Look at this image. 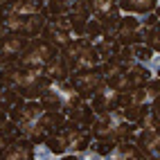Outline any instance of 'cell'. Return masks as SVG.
Wrapping results in <instances>:
<instances>
[{
  "label": "cell",
  "mask_w": 160,
  "mask_h": 160,
  "mask_svg": "<svg viewBox=\"0 0 160 160\" xmlns=\"http://www.w3.org/2000/svg\"><path fill=\"white\" fill-rule=\"evenodd\" d=\"M0 81H2V66H0Z\"/></svg>",
  "instance_id": "28"
},
{
  "label": "cell",
  "mask_w": 160,
  "mask_h": 160,
  "mask_svg": "<svg viewBox=\"0 0 160 160\" xmlns=\"http://www.w3.org/2000/svg\"><path fill=\"white\" fill-rule=\"evenodd\" d=\"M120 97H122L120 90H115V88L108 86V83H104L99 90H95V92L90 95L88 104H90V108L95 111V115H104V113H108V111L117 108Z\"/></svg>",
  "instance_id": "8"
},
{
  "label": "cell",
  "mask_w": 160,
  "mask_h": 160,
  "mask_svg": "<svg viewBox=\"0 0 160 160\" xmlns=\"http://www.w3.org/2000/svg\"><path fill=\"white\" fill-rule=\"evenodd\" d=\"M48 14H32V16H2V27L9 32V34H23V36H41L43 27L48 25Z\"/></svg>",
  "instance_id": "5"
},
{
  "label": "cell",
  "mask_w": 160,
  "mask_h": 160,
  "mask_svg": "<svg viewBox=\"0 0 160 160\" xmlns=\"http://www.w3.org/2000/svg\"><path fill=\"white\" fill-rule=\"evenodd\" d=\"M92 45H95V50H97L99 63H102V61H113V59H117V52H120V48H122V43H120L115 36H106V34L99 36Z\"/></svg>",
  "instance_id": "17"
},
{
  "label": "cell",
  "mask_w": 160,
  "mask_h": 160,
  "mask_svg": "<svg viewBox=\"0 0 160 160\" xmlns=\"http://www.w3.org/2000/svg\"><path fill=\"white\" fill-rule=\"evenodd\" d=\"M122 14H131V16H147L158 9V0H117Z\"/></svg>",
  "instance_id": "16"
},
{
  "label": "cell",
  "mask_w": 160,
  "mask_h": 160,
  "mask_svg": "<svg viewBox=\"0 0 160 160\" xmlns=\"http://www.w3.org/2000/svg\"><path fill=\"white\" fill-rule=\"evenodd\" d=\"M0 158H5V160H34L36 158V144L32 142L29 138L20 135L14 142L7 144V149L2 151Z\"/></svg>",
  "instance_id": "11"
},
{
  "label": "cell",
  "mask_w": 160,
  "mask_h": 160,
  "mask_svg": "<svg viewBox=\"0 0 160 160\" xmlns=\"http://www.w3.org/2000/svg\"><path fill=\"white\" fill-rule=\"evenodd\" d=\"M144 29L147 27L142 25L140 16L122 14L120 20H117V27H115V38L120 41L122 45H135V43H142Z\"/></svg>",
  "instance_id": "7"
},
{
  "label": "cell",
  "mask_w": 160,
  "mask_h": 160,
  "mask_svg": "<svg viewBox=\"0 0 160 160\" xmlns=\"http://www.w3.org/2000/svg\"><path fill=\"white\" fill-rule=\"evenodd\" d=\"M83 36H86L90 43H95L99 36H104V25H102V20L95 18V16H90V18L86 20V25H83Z\"/></svg>",
  "instance_id": "24"
},
{
  "label": "cell",
  "mask_w": 160,
  "mask_h": 160,
  "mask_svg": "<svg viewBox=\"0 0 160 160\" xmlns=\"http://www.w3.org/2000/svg\"><path fill=\"white\" fill-rule=\"evenodd\" d=\"M66 117L72 122V124H77V126H83V129H90V124L95 122V111L90 108V104H88V99H81L74 108H70L68 113H66Z\"/></svg>",
  "instance_id": "14"
},
{
  "label": "cell",
  "mask_w": 160,
  "mask_h": 160,
  "mask_svg": "<svg viewBox=\"0 0 160 160\" xmlns=\"http://www.w3.org/2000/svg\"><path fill=\"white\" fill-rule=\"evenodd\" d=\"M131 54H133V61L144 63L153 72H158V52H153L151 48H147L144 43H135V45H131Z\"/></svg>",
  "instance_id": "19"
},
{
  "label": "cell",
  "mask_w": 160,
  "mask_h": 160,
  "mask_svg": "<svg viewBox=\"0 0 160 160\" xmlns=\"http://www.w3.org/2000/svg\"><path fill=\"white\" fill-rule=\"evenodd\" d=\"M68 81H70V86L81 95V99H90V95H92L95 90H99L104 83H106L104 74L99 72L97 66H95V68H88V70L72 72L70 77H68Z\"/></svg>",
  "instance_id": "6"
},
{
  "label": "cell",
  "mask_w": 160,
  "mask_h": 160,
  "mask_svg": "<svg viewBox=\"0 0 160 160\" xmlns=\"http://www.w3.org/2000/svg\"><path fill=\"white\" fill-rule=\"evenodd\" d=\"M57 83V90H59V95H61V102H63V111H70V108H74L79 102H81V95L74 90L72 86H70V81L66 79V81H54Z\"/></svg>",
  "instance_id": "21"
},
{
  "label": "cell",
  "mask_w": 160,
  "mask_h": 160,
  "mask_svg": "<svg viewBox=\"0 0 160 160\" xmlns=\"http://www.w3.org/2000/svg\"><path fill=\"white\" fill-rule=\"evenodd\" d=\"M88 2H90V16L99 18V20L122 14L120 7H117V0H88Z\"/></svg>",
  "instance_id": "18"
},
{
  "label": "cell",
  "mask_w": 160,
  "mask_h": 160,
  "mask_svg": "<svg viewBox=\"0 0 160 160\" xmlns=\"http://www.w3.org/2000/svg\"><path fill=\"white\" fill-rule=\"evenodd\" d=\"M29 43V36L23 34H2L0 36V66L12 63L18 59V54L25 50V45Z\"/></svg>",
  "instance_id": "9"
},
{
  "label": "cell",
  "mask_w": 160,
  "mask_h": 160,
  "mask_svg": "<svg viewBox=\"0 0 160 160\" xmlns=\"http://www.w3.org/2000/svg\"><path fill=\"white\" fill-rule=\"evenodd\" d=\"M142 43L147 48H151L153 52H160V29L156 27H147L144 29V36H142Z\"/></svg>",
  "instance_id": "25"
},
{
  "label": "cell",
  "mask_w": 160,
  "mask_h": 160,
  "mask_svg": "<svg viewBox=\"0 0 160 160\" xmlns=\"http://www.w3.org/2000/svg\"><path fill=\"white\" fill-rule=\"evenodd\" d=\"M38 102H41V106H43V111H63V102H61V95L57 90V83H52V86L38 97Z\"/></svg>",
  "instance_id": "23"
},
{
  "label": "cell",
  "mask_w": 160,
  "mask_h": 160,
  "mask_svg": "<svg viewBox=\"0 0 160 160\" xmlns=\"http://www.w3.org/2000/svg\"><path fill=\"white\" fill-rule=\"evenodd\" d=\"M2 34H7V29L2 27V20H0V36H2Z\"/></svg>",
  "instance_id": "27"
},
{
  "label": "cell",
  "mask_w": 160,
  "mask_h": 160,
  "mask_svg": "<svg viewBox=\"0 0 160 160\" xmlns=\"http://www.w3.org/2000/svg\"><path fill=\"white\" fill-rule=\"evenodd\" d=\"M63 122H66V113L63 111H43L34 122H29L27 126L20 129V135L29 138L34 144H41V142H45Z\"/></svg>",
  "instance_id": "3"
},
{
  "label": "cell",
  "mask_w": 160,
  "mask_h": 160,
  "mask_svg": "<svg viewBox=\"0 0 160 160\" xmlns=\"http://www.w3.org/2000/svg\"><path fill=\"white\" fill-rule=\"evenodd\" d=\"M7 144H9V138L2 135V131H0V156H2V151L7 149Z\"/></svg>",
  "instance_id": "26"
},
{
  "label": "cell",
  "mask_w": 160,
  "mask_h": 160,
  "mask_svg": "<svg viewBox=\"0 0 160 160\" xmlns=\"http://www.w3.org/2000/svg\"><path fill=\"white\" fill-rule=\"evenodd\" d=\"M88 131L92 135V140H124V138H131V133L135 131V124L126 122L122 113L113 108L108 113L95 117Z\"/></svg>",
  "instance_id": "1"
},
{
  "label": "cell",
  "mask_w": 160,
  "mask_h": 160,
  "mask_svg": "<svg viewBox=\"0 0 160 160\" xmlns=\"http://www.w3.org/2000/svg\"><path fill=\"white\" fill-rule=\"evenodd\" d=\"M20 102H25L23 97H20V92H18L16 88H12V86H7L5 81H0V111L9 113V111H12L16 104H20Z\"/></svg>",
  "instance_id": "22"
},
{
  "label": "cell",
  "mask_w": 160,
  "mask_h": 160,
  "mask_svg": "<svg viewBox=\"0 0 160 160\" xmlns=\"http://www.w3.org/2000/svg\"><path fill=\"white\" fill-rule=\"evenodd\" d=\"M129 140L138 144V149L142 151L144 158H158V149H160V135L158 131H142L135 126V131L131 133Z\"/></svg>",
  "instance_id": "12"
},
{
  "label": "cell",
  "mask_w": 160,
  "mask_h": 160,
  "mask_svg": "<svg viewBox=\"0 0 160 160\" xmlns=\"http://www.w3.org/2000/svg\"><path fill=\"white\" fill-rule=\"evenodd\" d=\"M108 158H115V160H144L142 151L138 149V144L129 138H124V140H117L115 147L111 149Z\"/></svg>",
  "instance_id": "15"
},
{
  "label": "cell",
  "mask_w": 160,
  "mask_h": 160,
  "mask_svg": "<svg viewBox=\"0 0 160 160\" xmlns=\"http://www.w3.org/2000/svg\"><path fill=\"white\" fill-rule=\"evenodd\" d=\"M57 54V48L50 45L43 36H34L29 38V43L25 45V50L18 54V59L14 61L20 68H45V63Z\"/></svg>",
  "instance_id": "4"
},
{
  "label": "cell",
  "mask_w": 160,
  "mask_h": 160,
  "mask_svg": "<svg viewBox=\"0 0 160 160\" xmlns=\"http://www.w3.org/2000/svg\"><path fill=\"white\" fill-rule=\"evenodd\" d=\"M41 36H43L50 45H54L57 50H63L70 41H72V36L68 34V32H63V29H59V27H54L52 23H48L45 27H43V32H41Z\"/></svg>",
  "instance_id": "20"
},
{
  "label": "cell",
  "mask_w": 160,
  "mask_h": 160,
  "mask_svg": "<svg viewBox=\"0 0 160 160\" xmlns=\"http://www.w3.org/2000/svg\"><path fill=\"white\" fill-rule=\"evenodd\" d=\"M63 57H66L68 66H70V74L72 72H79V70H88V68H95L99 63V57H97V50L95 45L86 36H77L72 38L70 43L59 50Z\"/></svg>",
  "instance_id": "2"
},
{
  "label": "cell",
  "mask_w": 160,
  "mask_h": 160,
  "mask_svg": "<svg viewBox=\"0 0 160 160\" xmlns=\"http://www.w3.org/2000/svg\"><path fill=\"white\" fill-rule=\"evenodd\" d=\"M5 2H7V0H0V7H2V5H5Z\"/></svg>",
  "instance_id": "29"
},
{
  "label": "cell",
  "mask_w": 160,
  "mask_h": 160,
  "mask_svg": "<svg viewBox=\"0 0 160 160\" xmlns=\"http://www.w3.org/2000/svg\"><path fill=\"white\" fill-rule=\"evenodd\" d=\"M43 72H45V77L52 79V81H66V79L70 77V66H68L66 57H63L61 52L57 50V54L45 63Z\"/></svg>",
  "instance_id": "13"
},
{
  "label": "cell",
  "mask_w": 160,
  "mask_h": 160,
  "mask_svg": "<svg viewBox=\"0 0 160 160\" xmlns=\"http://www.w3.org/2000/svg\"><path fill=\"white\" fill-rule=\"evenodd\" d=\"M45 12V0H7L0 7V18L2 16H32Z\"/></svg>",
  "instance_id": "10"
}]
</instances>
